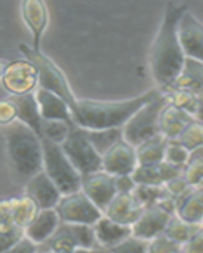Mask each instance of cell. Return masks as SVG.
<instances>
[{"label": "cell", "mask_w": 203, "mask_h": 253, "mask_svg": "<svg viewBox=\"0 0 203 253\" xmlns=\"http://www.w3.org/2000/svg\"><path fill=\"white\" fill-rule=\"evenodd\" d=\"M62 223L56 209L41 210L37 218L28 228L24 229V234L36 245L40 246L49 241L55 234L57 228Z\"/></svg>", "instance_id": "7402d4cb"}, {"label": "cell", "mask_w": 203, "mask_h": 253, "mask_svg": "<svg viewBox=\"0 0 203 253\" xmlns=\"http://www.w3.org/2000/svg\"><path fill=\"white\" fill-rule=\"evenodd\" d=\"M38 253H52V252H38ZM73 253H105V250H78Z\"/></svg>", "instance_id": "f6af8a7d"}, {"label": "cell", "mask_w": 203, "mask_h": 253, "mask_svg": "<svg viewBox=\"0 0 203 253\" xmlns=\"http://www.w3.org/2000/svg\"><path fill=\"white\" fill-rule=\"evenodd\" d=\"M137 184L134 180L132 175L116 176V189L117 194L122 193H134L136 190Z\"/></svg>", "instance_id": "b9f144b4"}, {"label": "cell", "mask_w": 203, "mask_h": 253, "mask_svg": "<svg viewBox=\"0 0 203 253\" xmlns=\"http://www.w3.org/2000/svg\"><path fill=\"white\" fill-rule=\"evenodd\" d=\"M183 175V169L162 161L154 165H139L132 177L137 185L164 186L168 181Z\"/></svg>", "instance_id": "ac0fdd59"}, {"label": "cell", "mask_w": 203, "mask_h": 253, "mask_svg": "<svg viewBox=\"0 0 203 253\" xmlns=\"http://www.w3.org/2000/svg\"><path fill=\"white\" fill-rule=\"evenodd\" d=\"M0 83L10 96L33 94L40 87L37 66L27 58L10 61L6 63L5 71Z\"/></svg>", "instance_id": "30bf717a"}, {"label": "cell", "mask_w": 203, "mask_h": 253, "mask_svg": "<svg viewBox=\"0 0 203 253\" xmlns=\"http://www.w3.org/2000/svg\"><path fill=\"white\" fill-rule=\"evenodd\" d=\"M5 253H38V246L26 236Z\"/></svg>", "instance_id": "7bdbcfd3"}, {"label": "cell", "mask_w": 203, "mask_h": 253, "mask_svg": "<svg viewBox=\"0 0 203 253\" xmlns=\"http://www.w3.org/2000/svg\"><path fill=\"white\" fill-rule=\"evenodd\" d=\"M202 225H203V221H202Z\"/></svg>", "instance_id": "c3c4849f"}, {"label": "cell", "mask_w": 203, "mask_h": 253, "mask_svg": "<svg viewBox=\"0 0 203 253\" xmlns=\"http://www.w3.org/2000/svg\"><path fill=\"white\" fill-rule=\"evenodd\" d=\"M164 92L169 104L195 117L198 108V95L184 89H168L164 90Z\"/></svg>", "instance_id": "83f0119b"}, {"label": "cell", "mask_w": 203, "mask_h": 253, "mask_svg": "<svg viewBox=\"0 0 203 253\" xmlns=\"http://www.w3.org/2000/svg\"><path fill=\"white\" fill-rule=\"evenodd\" d=\"M201 225L191 224V223H187V221L182 220L180 218H178L177 215H174L171 218L170 223H169L168 228L165 230V236L169 239H171L173 242H175L177 245H179L182 247L184 243L191 239V237L197 232V229Z\"/></svg>", "instance_id": "f1b7e54d"}, {"label": "cell", "mask_w": 203, "mask_h": 253, "mask_svg": "<svg viewBox=\"0 0 203 253\" xmlns=\"http://www.w3.org/2000/svg\"><path fill=\"white\" fill-rule=\"evenodd\" d=\"M41 117L44 121H61L75 126L69 104L51 91L38 87L35 92Z\"/></svg>", "instance_id": "d6986e66"}, {"label": "cell", "mask_w": 203, "mask_h": 253, "mask_svg": "<svg viewBox=\"0 0 203 253\" xmlns=\"http://www.w3.org/2000/svg\"><path fill=\"white\" fill-rule=\"evenodd\" d=\"M193 121L195 117L168 103L160 114V134L169 141H175Z\"/></svg>", "instance_id": "603a6c76"}, {"label": "cell", "mask_w": 203, "mask_h": 253, "mask_svg": "<svg viewBox=\"0 0 203 253\" xmlns=\"http://www.w3.org/2000/svg\"><path fill=\"white\" fill-rule=\"evenodd\" d=\"M164 187H165V190L168 191L169 195L174 199V200L177 198H179V196H182L183 194L187 193V191L191 189V186H189L188 182L186 181V178L183 177V175L178 176V177L168 181L164 185Z\"/></svg>", "instance_id": "f35d334b"}, {"label": "cell", "mask_w": 203, "mask_h": 253, "mask_svg": "<svg viewBox=\"0 0 203 253\" xmlns=\"http://www.w3.org/2000/svg\"><path fill=\"white\" fill-rule=\"evenodd\" d=\"M145 208L135 193H122L114 196L103 214L116 223L132 228Z\"/></svg>", "instance_id": "9a60e30c"}, {"label": "cell", "mask_w": 203, "mask_h": 253, "mask_svg": "<svg viewBox=\"0 0 203 253\" xmlns=\"http://www.w3.org/2000/svg\"><path fill=\"white\" fill-rule=\"evenodd\" d=\"M78 250H102L93 225L61 223L55 234L38 246V252L73 253Z\"/></svg>", "instance_id": "52a82bcc"}, {"label": "cell", "mask_w": 203, "mask_h": 253, "mask_svg": "<svg viewBox=\"0 0 203 253\" xmlns=\"http://www.w3.org/2000/svg\"><path fill=\"white\" fill-rule=\"evenodd\" d=\"M97 242L102 250H109L132 236V228L116 223L103 214L93 225Z\"/></svg>", "instance_id": "44dd1931"}, {"label": "cell", "mask_w": 203, "mask_h": 253, "mask_svg": "<svg viewBox=\"0 0 203 253\" xmlns=\"http://www.w3.org/2000/svg\"><path fill=\"white\" fill-rule=\"evenodd\" d=\"M20 15L32 35V48L41 51V41L50 22L47 4L42 0H23L20 3Z\"/></svg>", "instance_id": "5bb4252c"}, {"label": "cell", "mask_w": 203, "mask_h": 253, "mask_svg": "<svg viewBox=\"0 0 203 253\" xmlns=\"http://www.w3.org/2000/svg\"><path fill=\"white\" fill-rule=\"evenodd\" d=\"M173 253H183V251L182 250H177V251H174Z\"/></svg>", "instance_id": "7dc6e473"}, {"label": "cell", "mask_w": 203, "mask_h": 253, "mask_svg": "<svg viewBox=\"0 0 203 253\" xmlns=\"http://www.w3.org/2000/svg\"><path fill=\"white\" fill-rule=\"evenodd\" d=\"M179 33L186 57L203 63V22L189 9L180 20Z\"/></svg>", "instance_id": "2e32d148"}, {"label": "cell", "mask_w": 203, "mask_h": 253, "mask_svg": "<svg viewBox=\"0 0 203 253\" xmlns=\"http://www.w3.org/2000/svg\"><path fill=\"white\" fill-rule=\"evenodd\" d=\"M169 89H184L195 92L198 96L203 95V63L187 58L182 72ZM168 90V89H166ZM164 91V90H162Z\"/></svg>", "instance_id": "cb8c5ba5"}, {"label": "cell", "mask_w": 203, "mask_h": 253, "mask_svg": "<svg viewBox=\"0 0 203 253\" xmlns=\"http://www.w3.org/2000/svg\"><path fill=\"white\" fill-rule=\"evenodd\" d=\"M4 135L9 161L18 175L28 180L44 170V146L35 130L17 121L4 128Z\"/></svg>", "instance_id": "3957f363"}, {"label": "cell", "mask_w": 203, "mask_h": 253, "mask_svg": "<svg viewBox=\"0 0 203 253\" xmlns=\"http://www.w3.org/2000/svg\"><path fill=\"white\" fill-rule=\"evenodd\" d=\"M137 166L136 147L123 138L102 156V170L113 176L132 175Z\"/></svg>", "instance_id": "7c38bea8"}, {"label": "cell", "mask_w": 203, "mask_h": 253, "mask_svg": "<svg viewBox=\"0 0 203 253\" xmlns=\"http://www.w3.org/2000/svg\"><path fill=\"white\" fill-rule=\"evenodd\" d=\"M24 194L32 198L41 210L55 209L62 198L60 190L44 170L27 180Z\"/></svg>", "instance_id": "e0dca14e"}, {"label": "cell", "mask_w": 203, "mask_h": 253, "mask_svg": "<svg viewBox=\"0 0 203 253\" xmlns=\"http://www.w3.org/2000/svg\"><path fill=\"white\" fill-rule=\"evenodd\" d=\"M161 90L155 87L142 94L122 100L79 99L71 110L76 126L87 130L119 129L126 126L132 115L150 103Z\"/></svg>", "instance_id": "7a4b0ae2"}, {"label": "cell", "mask_w": 203, "mask_h": 253, "mask_svg": "<svg viewBox=\"0 0 203 253\" xmlns=\"http://www.w3.org/2000/svg\"><path fill=\"white\" fill-rule=\"evenodd\" d=\"M183 177L191 187H203V150L191 153L188 164L183 169Z\"/></svg>", "instance_id": "1f68e13d"}, {"label": "cell", "mask_w": 203, "mask_h": 253, "mask_svg": "<svg viewBox=\"0 0 203 253\" xmlns=\"http://www.w3.org/2000/svg\"><path fill=\"white\" fill-rule=\"evenodd\" d=\"M195 119L203 124V95L198 98V108H197V112H196Z\"/></svg>", "instance_id": "ee69618b"}, {"label": "cell", "mask_w": 203, "mask_h": 253, "mask_svg": "<svg viewBox=\"0 0 203 253\" xmlns=\"http://www.w3.org/2000/svg\"><path fill=\"white\" fill-rule=\"evenodd\" d=\"M81 191L104 213V210L117 195L116 176L103 170L83 176Z\"/></svg>", "instance_id": "4fadbf2b"}, {"label": "cell", "mask_w": 203, "mask_h": 253, "mask_svg": "<svg viewBox=\"0 0 203 253\" xmlns=\"http://www.w3.org/2000/svg\"><path fill=\"white\" fill-rule=\"evenodd\" d=\"M9 202H10L13 223L22 229H26L32 224L41 211L37 203L26 194L18 198L9 199Z\"/></svg>", "instance_id": "484cf974"}, {"label": "cell", "mask_w": 203, "mask_h": 253, "mask_svg": "<svg viewBox=\"0 0 203 253\" xmlns=\"http://www.w3.org/2000/svg\"><path fill=\"white\" fill-rule=\"evenodd\" d=\"M19 49L23 53L24 58L29 60L37 66L41 89L53 92L61 99H64L69 104L70 109L73 110L76 101H78V98L70 86L64 71L49 56L45 55L44 52L36 51L32 48V46L22 43L19 44Z\"/></svg>", "instance_id": "277c9868"}, {"label": "cell", "mask_w": 203, "mask_h": 253, "mask_svg": "<svg viewBox=\"0 0 203 253\" xmlns=\"http://www.w3.org/2000/svg\"><path fill=\"white\" fill-rule=\"evenodd\" d=\"M168 99L165 92L160 91L156 98L141 108L139 112L132 115V118L122 128L123 139L137 147L150 138L160 134V114L164 109Z\"/></svg>", "instance_id": "8992f818"}, {"label": "cell", "mask_w": 203, "mask_h": 253, "mask_svg": "<svg viewBox=\"0 0 203 253\" xmlns=\"http://www.w3.org/2000/svg\"><path fill=\"white\" fill-rule=\"evenodd\" d=\"M191 158V152L177 141H169L165 151V160L170 165L184 169Z\"/></svg>", "instance_id": "836d02e7"}, {"label": "cell", "mask_w": 203, "mask_h": 253, "mask_svg": "<svg viewBox=\"0 0 203 253\" xmlns=\"http://www.w3.org/2000/svg\"><path fill=\"white\" fill-rule=\"evenodd\" d=\"M183 253H203V225H201L187 243L180 247Z\"/></svg>", "instance_id": "ab89813d"}, {"label": "cell", "mask_w": 203, "mask_h": 253, "mask_svg": "<svg viewBox=\"0 0 203 253\" xmlns=\"http://www.w3.org/2000/svg\"><path fill=\"white\" fill-rule=\"evenodd\" d=\"M149 242L131 236L119 245L105 250V253H148Z\"/></svg>", "instance_id": "e575fe53"}, {"label": "cell", "mask_w": 203, "mask_h": 253, "mask_svg": "<svg viewBox=\"0 0 203 253\" xmlns=\"http://www.w3.org/2000/svg\"><path fill=\"white\" fill-rule=\"evenodd\" d=\"M175 215L191 224L202 225L203 187H191L175 199Z\"/></svg>", "instance_id": "ffe728a7"}, {"label": "cell", "mask_w": 203, "mask_h": 253, "mask_svg": "<svg viewBox=\"0 0 203 253\" xmlns=\"http://www.w3.org/2000/svg\"><path fill=\"white\" fill-rule=\"evenodd\" d=\"M10 99L17 105L18 121L29 126L41 137V126L44 119L41 117L35 92L24 95V96H10Z\"/></svg>", "instance_id": "d4e9b609"}, {"label": "cell", "mask_w": 203, "mask_h": 253, "mask_svg": "<svg viewBox=\"0 0 203 253\" xmlns=\"http://www.w3.org/2000/svg\"><path fill=\"white\" fill-rule=\"evenodd\" d=\"M24 236H26L24 229L19 227H12L9 229L0 230V253H5L6 251L10 250Z\"/></svg>", "instance_id": "d590c367"}, {"label": "cell", "mask_w": 203, "mask_h": 253, "mask_svg": "<svg viewBox=\"0 0 203 253\" xmlns=\"http://www.w3.org/2000/svg\"><path fill=\"white\" fill-rule=\"evenodd\" d=\"M61 147L81 176L102 170V155L96 150L87 130L83 128L74 126Z\"/></svg>", "instance_id": "ba28073f"}, {"label": "cell", "mask_w": 203, "mask_h": 253, "mask_svg": "<svg viewBox=\"0 0 203 253\" xmlns=\"http://www.w3.org/2000/svg\"><path fill=\"white\" fill-rule=\"evenodd\" d=\"M175 215V200L166 196L144 209L139 220L132 225V236L144 241H151L165 233L171 218Z\"/></svg>", "instance_id": "9c48e42d"}, {"label": "cell", "mask_w": 203, "mask_h": 253, "mask_svg": "<svg viewBox=\"0 0 203 253\" xmlns=\"http://www.w3.org/2000/svg\"><path fill=\"white\" fill-rule=\"evenodd\" d=\"M87 134L89 137L90 142L96 147V150L102 156L104 155L113 144H116L117 142L123 138V133H122L121 128L119 129L87 130Z\"/></svg>", "instance_id": "4dcf8cb0"}, {"label": "cell", "mask_w": 203, "mask_h": 253, "mask_svg": "<svg viewBox=\"0 0 203 253\" xmlns=\"http://www.w3.org/2000/svg\"><path fill=\"white\" fill-rule=\"evenodd\" d=\"M55 209L61 221L70 224L94 225L103 216V211L81 190L62 195Z\"/></svg>", "instance_id": "8fae6325"}, {"label": "cell", "mask_w": 203, "mask_h": 253, "mask_svg": "<svg viewBox=\"0 0 203 253\" xmlns=\"http://www.w3.org/2000/svg\"><path fill=\"white\" fill-rule=\"evenodd\" d=\"M75 126L61 121H44L41 126V139L62 144Z\"/></svg>", "instance_id": "f546056e"}, {"label": "cell", "mask_w": 203, "mask_h": 253, "mask_svg": "<svg viewBox=\"0 0 203 253\" xmlns=\"http://www.w3.org/2000/svg\"><path fill=\"white\" fill-rule=\"evenodd\" d=\"M44 146V171L62 195L76 193L81 190L83 176L65 155L61 144L42 139Z\"/></svg>", "instance_id": "5b68a950"}, {"label": "cell", "mask_w": 203, "mask_h": 253, "mask_svg": "<svg viewBox=\"0 0 203 253\" xmlns=\"http://www.w3.org/2000/svg\"><path fill=\"white\" fill-rule=\"evenodd\" d=\"M187 10V4L166 3L159 29L151 44L149 66L160 90H166L173 85L187 60L179 33L180 20Z\"/></svg>", "instance_id": "6da1fadb"}, {"label": "cell", "mask_w": 203, "mask_h": 253, "mask_svg": "<svg viewBox=\"0 0 203 253\" xmlns=\"http://www.w3.org/2000/svg\"><path fill=\"white\" fill-rule=\"evenodd\" d=\"M6 63H8V62H4L3 60H0V80H1V78H3L4 71H5Z\"/></svg>", "instance_id": "bcb514c9"}, {"label": "cell", "mask_w": 203, "mask_h": 253, "mask_svg": "<svg viewBox=\"0 0 203 253\" xmlns=\"http://www.w3.org/2000/svg\"><path fill=\"white\" fill-rule=\"evenodd\" d=\"M18 121L17 105L12 99H1L0 100V126H12Z\"/></svg>", "instance_id": "8d00e7d4"}, {"label": "cell", "mask_w": 203, "mask_h": 253, "mask_svg": "<svg viewBox=\"0 0 203 253\" xmlns=\"http://www.w3.org/2000/svg\"><path fill=\"white\" fill-rule=\"evenodd\" d=\"M177 250H180V246L169 239L165 234L149 241L148 253H173Z\"/></svg>", "instance_id": "74e56055"}, {"label": "cell", "mask_w": 203, "mask_h": 253, "mask_svg": "<svg viewBox=\"0 0 203 253\" xmlns=\"http://www.w3.org/2000/svg\"><path fill=\"white\" fill-rule=\"evenodd\" d=\"M169 139L162 134L150 138L136 147L139 165H154L165 160Z\"/></svg>", "instance_id": "4316f807"}, {"label": "cell", "mask_w": 203, "mask_h": 253, "mask_svg": "<svg viewBox=\"0 0 203 253\" xmlns=\"http://www.w3.org/2000/svg\"><path fill=\"white\" fill-rule=\"evenodd\" d=\"M12 227H17L13 223L12 210H10V202L8 200H0V230L9 229Z\"/></svg>", "instance_id": "60d3db41"}, {"label": "cell", "mask_w": 203, "mask_h": 253, "mask_svg": "<svg viewBox=\"0 0 203 253\" xmlns=\"http://www.w3.org/2000/svg\"><path fill=\"white\" fill-rule=\"evenodd\" d=\"M175 141L186 147L191 153L203 150V124L195 119Z\"/></svg>", "instance_id": "d6a6232c"}]
</instances>
